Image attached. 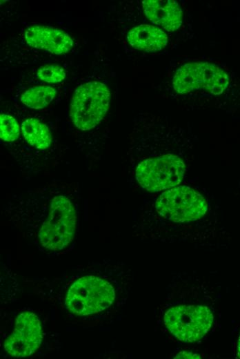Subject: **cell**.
I'll use <instances>...</instances> for the list:
<instances>
[{
    "instance_id": "6da1fadb",
    "label": "cell",
    "mask_w": 240,
    "mask_h": 359,
    "mask_svg": "<svg viewBox=\"0 0 240 359\" xmlns=\"http://www.w3.org/2000/svg\"><path fill=\"white\" fill-rule=\"evenodd\" d=\"M41 299L81 323H101L126 304L132 273L123 262L103 260L66 270L53 278L26 280Z\"/></svg>"
},
{
    "instance_id": "7a4b0ae2",
    "label": "cell",
    "mask_w": 240,
    "mask_h": 359,
    "mask_svg": "<svg viewBox=\"0 0 240 359\" xmlns=\"http://www.w3.org/2000/svg\"><path fill=\"white\" fill-rule=\"evenodd\" d=\"M140 119L132 133L130 175L150 193L179 185L192 162L191 134L160 117Z\"/></svg>"
},
{
    "instance_id": "3957f363",
    "label": "cell",
    "mask_w": 240,
    "mask_h": 359,
    "mask_svg": "<svg viewBox=\"0 0 240 359\" xmlns=\"http://www.w3.org/2000/svg\"><path fill=\"white\" fill-rule=\"evenodd\" d=\"M74 190L60 183L13 195L6 204L8 220L38 250L57 253L72 242L77 230Z\"/></svg>"
},
{
    "instance_id": "277c9868",
    "label": "cell",
    "mask_w": 240,
    "mask_h": 359,
    "mask_svg": "<svg viewBox=\"0 0 240 359\" xmlns=\"http://www.w3.org/2000/svg\"><path fill=\"white\" fill-rule=\"evenodd\" d=\"M159 193L142 207L134 235L141 240L205 246L213 234L212 207L205 194L188 185Z\"/></svg>"
},
{
    "instance_id": "5b68a950",
    "label": "cell",
    "mask_w": 240,
    "mask_h": 359,
    "mask_svg": "<svg viewBox=\"0 0 240 359\" xmlns=\"http://www.w3.org/2000/svg\"><path fill=\"white\" fill-rule=\"evenodd\" d=\"M157 313L161 328L185 343L203 338L214 321L205 282L190 276H180L172 281L168 293Z\"/></svg>"
},
{
    "instance_id": "8992f818",
    "label": "cell",
    "mask_w": 240,
    "mask_h": 359,
    "mask_svg": "<svg viewBox=\"0 0 240 359\" xmlns=\"http://www.w3.org/2000/svg\"><path fill=\"white\" fill-rule=\"evenodd\" d=\"M110 93L103 82L92 81L79 86L71 99L70 117L79 130H89L104 118L109 108Z\"/></svg>"
},
{
    "instance_id": "52a82bcc",
    "label": "cell",
    "mask_w": 240,
    "mask_h": 359,
    "mask_svg": "<svg viewBox=\"0 0 240 359\" xmlns=\"http://www.w3.org/2000/svg\"><path fill=\"white\" fill-rule=\"evenodd\" d=\"M228 84L226 72L218 66L208 62L185 64L177 70L172 78L174 90L181 95L200 90L219 95Z\"/></svg>"
},
{
    "instance_id": "ba28073f",
    "label": "cell",
    "mask_w": 240,
    "mask_h": 359,
    "mask_svg": "<svg viewBox=\"0 0 240 359\" xmlns=\"http://www.w3.org/2000/svg\"><path fill=\"white\" fill-rule=\"evenodd\" d=\"M43 338L39 317L33 312L24 311L17 316L14 329L3 342V349L12 357H28L37 351Z\"/></svg>"
},
{
    "instance_id": "9c48e42d",
    "label": "cell",
    "mask_w": 240,
    "mask_h": 359,
    "mask_svg": "<svg viewBox=\"0 0 240 359\" xmlns=\"http://www.w3.org/2000/svg\"><path fill=\"white\" fill-rule=\"evenodd\" d=\"M28 46L54 55L67 53L73 46V40L66 32L49 26L34 25L24 33Z\"/></svg>"
},
{
    "instance_id": "30bf717a",
    "label": "cell",
    "mask_w": 240,
    "mask_h": 359,
    "mask_svg": "<svg viewBox=\"0 0 240 359\" xmlns=\"http://www.w3.org/2000/svg\"><path fill=\"white\" fill-rule=\"evenodd\" d=\"M142 6L146 17L167 31H175L183 21V12L173 0H144Z\"/></svg>"
},
{
    "instance_id": "8fae6325",
    "label": "cell",
    "mask_w": 240,
    "mask_h": 359,
    "mask_svg": "<svg viewBox=\"0 0 240 359\" xmlns=\"http://www.w3.org/2000/svg\"><path fill=\"white\" fill-rule=\"evenodd\" d=\"M129 44L135 49L156 52L168 44L167 35L159 27L141 24L132 28L127 34Z\"/></svg>"
},
{
    "instance_id": "7c38bea8",
    "label": "cell",
    "mask_w": 240,
    "mask_h": 359,
    "mask_svg": "<svg viewBox=\"0 0 240 359\" xmlns=\"http://www.w3.org/2000/svg\"><path fill=\"white\" fill-rule=\"evenodd\" d=\"M21 131L26 142L37 149L46 150L52 144V137L50 129L36 118H28L23 121Z\"/></svg>"
},
{
    "instance_id": "4fadbf2b",
    "label": "cell",
    "mask_w": 240,
    "mask_h": 359,
    "mask_svg": "<svg viewBox=\"0 0 240 359\" xmlns=\"http://www.w3.org/2000/svg\"><path fill=\"white\" fill-rule=\"evenodd\" d=\"M57 90L48 86H37L26 90L21 95L20 101L28 108L42 109L54 99Z\"/></svg>"
},
{
    "instance_id": "5bb4252c",
    "label": "cell",
    "mask_w": 240,
    "mask_h": 359,
    "mask_svg": "<svg viewBox=\"0 0 240 359\" xmlns=\"http://www.w3.org/2000/svg\"><path fill=\"white\" fill-rule=\"evenodd\" d=\"M20 133L17 121L12 115L1 113L0 115V137L6 142L17 140Z\"/></svg>"
},
{
    "instance_id": "9a60e30c",
    "label": "cell",
    "mask_w": 240,
    "mask_h": 359,
    "mask_svg": "<svg viewBox=\"0 0 240 359\" xmlns=\"http://www.w3.org/2000/svg\"><path fill=\"white\" fill-rule=\"evenodd\" d=\"M66 71L60 66L48 64L39 68L37 76L42 81L50 84L59 83L66 78Z\"/></svg>"
},
{
    "instance_id": "2e32d148",
    "label": "cell",
    "mask_w": 240,
    "mask_h": 359,
    "mask_svg": "<svg viewBox=\"0 0 240 359\" xmlns=\"http://www.w3.org/2000/svg\"><path fill=\"white\" fill-rule=\"evenodd\" d=\"M237 356H238L239 358H240V335H239V339H238V342H237Z\"/></svg>"
}]
</instances>
